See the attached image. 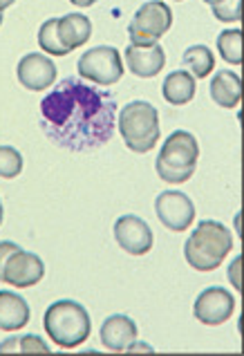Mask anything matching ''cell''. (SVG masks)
Wrapping results in <instances>:
<instances>
[{
    "label": "cell",
    "mask_w": 244,
    "mask_h": 356,
    "mask_svg": "<svg viewBox=\"0 0 244 356\" xmlns=\"http://www.w3.org/2000/svg\"><path fill=\"white\" fill-rule=\"evenodd\" d=\"M117 108V97L110 90L67 76L43 97L38 117L43 132L56 146L72 152H90L113 139Z\"/></svg>",
    "instance_id": "obj_1"
},
{
    "label": "cell",
    "mask_w": 244,
    "mask_h": 356,
    "mask_svg": "<svg viewBox=\"0 0 244 356\" xmlns=\"http://www.w3.org/2000/svg\"><path fill=\"white\" fill-rule=\"evenodd\" d=\"M233 249V236L225 225L215 220H202L184 244V258L193 269H218L227 253Z\"/></svg>",
    "instance_id": "obj_2"
},
{
    "label": "cell",
    "mask_w": 244,
    "mask_h": 356,
    "mask_svg": "<svg viewBox=\"0 0 244 356\" xmlns=\"http://www.w3.org/2000/svg\"><path fill=\"white\" fill-rule=\"evenodd\" d=\"M45 332L58 348H79L90 337V314L76 300H56L45 312Z\"/></svg>",
    "instance_id": "obj_3"
},
{
    "label": "cell",
    "mask_w": 244,
    "mask_h": 356,
    "mask_svg": "<svg viewBox=\"0 0 244 356\" xmlns=\"http://www.w3.org/2000/svg\"><path fill=\"white\" fill-rule=\"evenodd\" d=\"M200 159V144L197 139L186 130H175L164 141V148L159 150L155 168L157 175L170 181V184H184L193 177Z\"/></svg>",
    "instance_id": "obj_4"
},
{
    "label": "cell",
    "mask_w": 244,
    "mask_h": 356,
    "mask_svg": "<svg viewBox=\"0 0 244 356\" xmlns=\"http://www.w3.org/2000/svg\"><path fill=\"white\" fill-rule=\"evenodd\" d=\"M119 132L132 152H148L159 141V115L148 101H130L119 115Z\"/></svg>",
    "instance_id": "obj_5"
},
{
    "label": "cell",
    "mask_w": 244,
    "mask_h": 356,
    "mask_svg": "<svg viewBox=\"0 0 244 356\" xmlns=\"http://www.w3.org/2000/svg\"><path fill=\"white\" fill-rule=\"evenodd\" d=\"M172 25V12L164 0H148L128 25L130 45H150L164 36Z\"/></svg>",
    "instance_id": "obj_6"
},
{
    "label": "cell",
    "mask_w": 244,
    "mask_h": 356,
    "mask_svg": "<svg viewBox=\"0 0 244 356\" xmlns=\"http://www.w3.org/2000/svg\"><path fill=\"white\" fill-rule=\"evenodd\" d=\"M79 74L97 86H113L124 76V60L117 47L97 45L79 58Z\"/></svg>",
    "instance_id": "obj_7"
},
{
    "label": "cell",
    "mask_w": 244,
    "mask_h": 356,
    "mask_svg": "<svg viewBox=\"0 0 244 356\" xmlns=\"http://www.w3.org/2000/svg\"><path fill=\"white\" fill-rule=\"evenodd\" d=\"M155 211L161 225L175 233L186 231L193 225V220H195V204H193V200L181 191L159 193L155 200Z\"/></svg>",
    "instance_id": "obj_8"
},
{
    "label": "cell",
    "mask_w": 244,
    "mask_h": 356,
    "mask_svg": "<svg viewBox=\"0 0 244 356\" xmlns=\"http://www.w3.org/2000/svg\"><path fill=\"white\" fill-rule=\"evenodd\" d=\"M236 312V298L225 287H209L200 293L193 305L195 318L204 325H222Z\"/></svg>",
    "instance_id": "obj_9"
},
{
    "label": "cell",
    "mask_w": 244,
    "mask_h": 356,
    "mask_svg": "<svg viewBox=\"0 0 244 356\" xmlns=\"http://www.w3.org/2000/svg\"><path fill=\"white\" fill-rule=\"evenodd\" d=\"M45 276V264L36 253L18 249L7 258L5 282L12 287H34Z\"/></svg>",
    "instance_id": "obj_10"
},
{
    "label": "cell",
    "mask_w": 244,
    "mask_h": 356,
    "mask_svg": "<svg viewBox=\"0 0 244 356\" xmlns=\"http://www.w3.org/2000/svg\"><path fill=\"white\" fill-rule=\"evenodd\" d=\"M16 76L25 90L40 92V90H47L56 81V65L45 54H25L18 60Z\"/></svg>",
    "instance_id": "obj_11"
},
{
    "label": "cell",
    "mask_w": 244,
    "mask_h": 356,
    "mask_svg": "<svg viewBox=\"0 0 244 356\" xmlns=\"http://www.w3.org/2000/svg\"><path fill=\"white\" fill-rule=\"evenodd\" d=\"M115 238L130 256H144L152 249V231L148 222L137 216H121L115 222Z\"/></svg>",
    "instance_id": "obj_12"
},
{
    "label": "cell",
    "mask_w": 244,
    "mask_h": 356,
    "mask_svg": "<svg viewBox=\"0 0 244 356\" xmlns=\"http://www.w3.org/2000/svg\"><path fill=\"white\" fill-rule=\"evenodd\" d=\"M126 63L135 76L150 79L159 74L166 65V52L159 43L150 45H128L126 47Z\"/></svg>",
    "instance_id": "obj_13"
},
{
    "label": "cell",
    "mask_w": 244,
    "mask_h": 356,
    "mask_svg": "<svg viewBox=\"0 0 244 356\" xmlns=\"http://www.w3.org/2000/svg\"><path fill=\"white\" fill-rule=\"evenodd\" d=\"M137 323L130 316L124 314H115V316H108L101 325V343L104 348L110 352H126L130 350L137 341Z\"/></svg>",
    "instance_id": "obj_14"
},
{
    "label": "cell",
    "mask_w": 244,
    "mask_h": 356,
    "mask_svg": "<svg viewBox=\"0 0 244 356\" xmlns=\"http://www.w3.org/2000/svg\"><path fill=\"white\" fill-rule=\"evenodd\" d=\"M211 99L220 108H238L242 99V81L231 70H218L211 79Z\"/></svg>",
    "instance_id": "obj_15"
},
{
    "label": "cell",
    "mask_w": 244,
    "mask_h": 356,
    "mask_svg": "<svg viewBox=\"0 0 244 356\" xmlns=\"http://www.w3.org/2000/svg\"><path fill=\"white\" fill-rule=\"evenodd\" d=\"M29 323V305L14 291H0V330L14 332Z\"/></svg>",
    "instance_id": "obj_16"
},
{
    "label": "cell",
    "mask_w": 244,
    "mask_h": 356,
    "mask_svg": "<svg viewBox=\"0 0 244 356\" xmlns=\"http://www.w3.org/2000/svg\"><path fill=\"white\" fill-rule=\"evenodd\" d=\"M58 36L70 52L81 45L88 43V38L92 36V23L83 14H67L63 18H58Z\"/></svg>",
    "instance_id": "obj_17"
},
{
    "label": "cell",
    "mask_w": 244,
    "mask_h": 356,
    "mask_svg": "<svg viewBox=\"0 0 244 356\" xmlns=\"http://www.w3.org/2000/svg\"><path fill=\"white\" fill-rule=\"evenodd\" d=\"M161 95L172 106H184L195 97V76L186 70H177V72H170L164 79V86H161Z\"/></svg>",
    "instance_id": "obj_18"
},
{
    "label": "cell",
    "mask_w": 244,
    "mask_h": 356,
    "mask_svg": "<svg viewBox=\"0 0 244 356\" xmlns=\"http://www.w3.org/2000/svg\"><path fill=\"white\" fill-rule=\"evenodd\" d=\"M181 65L195 79H204L215 67V56L206 45H190L181 56Z\"/></svg>",
    "instance_id": "obj_19"
},
{
    "label": "cell",
    "mask_w": 244,
    "mask_h": 356,
    "mask_svg": "<svg viewBox=\"0 0 244 356\" xmlns=\"http://www.w3.org/2000/svg\"><path fill=\"white\" fill-rule=\"evenodd\" d=\"M38 45L43 47V52L54 54V56H65L70 54V49L60 43L58 36V18H49L45 20L38 29Z\"/></svg>",
    "instance_id": "obj_20"
},
{
    "label": "cell",
    "mask_w": 244,
    "mask_h": 356,
    "mask_svg": "<svg viewBox=\"0 0 244 356\" xmlns=\"http://www.w3.org/2000/svg\"><path fill=\"white\" fill-rule=\"evenodd\" d=\"M14 354V352H25V354H34V352H49V345L36 337V334H25V337H12L5 343H0V354Z\"/></svg>",
    "instance_id": "obj_21"
},
{
    "label": "cell",
    "mask_w": 244,
    "mask_h": 356,
    "mask_svg": "<svg viewBox=\"0 0 244 356\" xmlns=\"http://www.w3.org/2000/svg\"><path fill=\"white\" fill-rule=\"evenodd\" d=\"M218 49L227 63L240 65L242 63V32L240 29H225V32L218 36Z\"/></svg>",
    "instance_id": "obj_22"
},
{
    "label": "cell",
    "mask_w": 244,
    "mask_h": 356,
    "mask_svg": "<svg viewBox=\"0 0 244 356\" xmlns=\"http://www.w3.org/2000/svg\"><path fill=\"white\" fill-rule=\"evenodd\" d=\"M23 170V155L14 146H0V177L14 179Z\"/></svg>",
    "instance_id": "obj_23"
},
{
    "label": "cell",
    "mask_w": 244,
    "mask_h": 356,
    "mask_svg": "<svg viewBox=\"0 0 244 356\" xmlns=\"http://www.w3.org/2000/svg\"><path fill=\"white\" fill-rule=\"evenodd\" d=\"M213 16L225 23H238L242 18V0H222V3L213 5Z\"/></svg>",
    "instance_id": "obj_24"
},
{
    "label": "cell",
    "mask_w": 244,
    "mask_h": 356,
    "mask_svg": "<svg viewBox=\"0 0 244 356\" xmlns=\"http://www.w3.org/2000/svg\"><path fill=\"white\" fill-rule=\"evenodd\" d=\"M20 247L14 242H0V282H5V264H7V258L12 256L14 251H18Z\"/></svg>",
    "instance_id": "obj_25"
},
{
    "label": "cell",
    "mask_w": 244,
    "mask_h": 356,
    "mask_svg": "<svg viewBox=\"0 0 244 356\" xmlns=\"http://www.w3.org/2000/svg\"><path fill=\"white\" fill-rule=\"evenodd\" d=\"M238 269H240V258L231 264V282H236V289H240V280H238Z\"/></svg>",
    "instance_id": "obj_26"
},
{
    "label": "cell",
    "mask_w": 244,
    "mask_h": 356,
    "mask_svg": "<svg viewBox=\"0 0 244 356\" xmlns=\"http://www.w3.org/2000/svg\"><path fill=\"white\" fill-rule=\"evenodd\" d=\"M72 5H76V7H92L97 0H70Z\"/></svg>",
    "instance_id": "obj_27"
},
{
    "label": "cell",
    "mask_w": 244,
    "mask_h": 356,
    "mask_svg": "<svg viewBox=\"0 0 244 356\" xmlns=\"http://www.w3.org/2000/svg\"><path fill=\"white\" fill-rule=\"evenodd\" d=\"M16 3V0H0V12H3V9H7V7H12Z\"/></svg>",
    "instance_id": "obj_28"
},
{
    "label": "cell",
    "mask_w": 244,
    "mask_h": 356,
    "mask_svg": "<svg viewBox=\"0 0 244 356\" xmlns=\"http://www.w3.org/2000/svg\"><path fill=\"white\" fill-rule=\"evenodd\" d=\"M3 218H5V209H3V204H0V225H3Z\"/></svg>",
    "instance_id": "obj_29"
},
{
    "label": "cell",
    "mask_w": 244,
    "mask_h": 356,
    "mask_svg": "<svg viewBox=\"0 0 244 356\" xmlns=\"http://www.w3.org/2000/svg\"><path fill=\"white\" fill-rule=\"evenodd\" d=\"M204 3H209V5L213 7V5H218V3H222V0H204Z\"/></svg>",
    "instance_id": "obj_30"
},
{
    "label": "cell",
    "mask_w": 244,
    "mask_h": 356,
    "mask_svg": "<svg viewBox=\"0 0 244 356\" xmlns=\"http://www.w3.org/2000/svg\"><path fill=\"white\" fill-rule=\"evenodd\" d=\"M0 25H3V12H0Z\"/></svg>",
    "instance_id": "obj_31"
},
{
    "label": "cell",
    "mask_w": 244,
    "mask_h": 356,
    "mask_svg": "<svg viewBox=\"0 0 244 356\" xmlns=\"http://www.w3.org/2000/svg\"><path fill=\"white\" fill-rule=\"evenodd\" d=\"M179 3H181V0H179Z\"/></svg>",
    "instance_id": "obj_32"
}]
</instances>
